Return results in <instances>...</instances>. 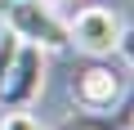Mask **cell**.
<instances>
[{"mask_svg": "<svg viewBox=\"0 0 134 130\" xmlns=\"http://www.w3.org/2000/svg\"><path fill=\"white\" fill-rule=\"evenodd\" d=\"M0 18H5V27L18 40H31L45 54L72 45L67 40V23L54 14V5H40V0H0Z\"/></svg>", "mask_w": 134, "mask_h": 130, "instance_id": "1", "label": "cell"}, {"mask_svg": "<svg viewBox=\"0 0 134 130\" xmlns=\"http://www.w3.org/2000/svg\"><path fill=\"white\" fill-rule=\"evenodd\" d=\"M40 90H45V49L31 40H18L5 81H0V108H27L31 99H40Z\"/></svg>", "mask_w": 134, "mask_h": 130, "instance_id": "2", "label": "cell"}, {"mask_svg": "<svg viewBox=\"0 0 134 130\" xmlns=\"http://www.w3.org/2000/svg\"><path fill=\"white\" fill-rule=\"evenodd\" d=\"M121 32H125V23L112 9H103V5H85V9H76L72 23H67V40H72L76 49H85L90 58L112 54L121 45Z\"/></svg>", "mask_w": 134, "mask_h": 130, "instance_id": "3", "label": "cell"}, {"mask_svg": "<svg viewBox=\"0 0 134 130\" xmlns=\"http://www.w3.org/2000/svg\"><path fill=\"white\" fill-rule=\"evenodd\" d=\"M121 85L112 76V67H98V63H90L85 72H76V85H72V99L85 108V112H107L116 103Z\"/></svg>", "mask_w": 134, "mask_h": 130, "instance_id": "4", "label": "cell"}, {"mask_svg": "<svg viewBox=\"0 0 134 130\" xmlns=\"http://www.w3.org/2000/svg\"><path fill=\"white\" fill-rule=\"evenodd\" d=\"M0 130H40V121L23 108H5V117H0Z\"/></svg>", "mask_w": 134, "mask_h": 130, "instance_id": "5", "label": "cell"}, {"mask_svg": "<svg viewBox=\"0 0 134 130\" xmlns=\"http://www.w3.org/2000/svg\"><path fill=\"white\" fill-rule=\"evenodd\" d=\"M14 45H18L14 32H9V36H0V81H5V67H9V58H14Z\"/></svg>", "mask_w": 134, "mask_h": 130, "instance_id": "6", "label": "cell"}, {"mask_svg": "<svg viewBox=\"0 0 134 130\" xmlns=\"http://www.w3.org/2000/svg\"><path fill=\"white\" fill-rule=\"evenodd\" d=\"M116 49L125 54V63H130V67H134V32H130V27L121 32V45H116Z\"/></svg>", "mask_w": 134, "mask_h": 130, "instance_id": "7", "label": "cell"}, {"mask_svg": "<svg viewBox=\"0 0 134 130\" xmlns=\"http://www.w3.org/2000/svg\"><path fill=\"white\" fill-rule=\"evenodd\" d=\"M40 5H54V0H40Z\"/></svg>", "mask_w": 134, "mask_h": 130, "instance_id": "8", "label": "cell"}]
</instances>
